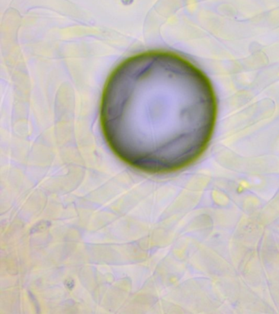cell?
I'll return each mask as SVG.
<instances>
[{
	"label": "cell",
	"mask_w": 279,
	"mask_h": 314,
	"mask_svg": "<svg viewBox=\"0 0 279 314\" xmlns=\"http://www.w3.org/2000/svg\"><path fill=\"white\" fill-rule=\"evenodd\" d=\"M216 117V97L207 76L168 52H147L122 62L107 79L100 107L113 152L150 173L178 170L198 158Z\"/></svg>",
	"instance_id": "6da1fadb"
}]
</instances>
